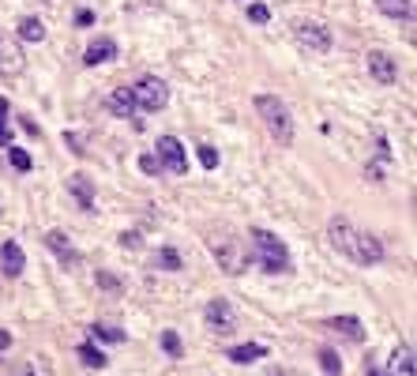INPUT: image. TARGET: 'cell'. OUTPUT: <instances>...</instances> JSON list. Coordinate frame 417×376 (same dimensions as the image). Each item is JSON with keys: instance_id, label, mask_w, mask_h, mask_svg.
Segmentation results:
<instances>
[{"instance_id": "cell-1", "label": "cell", "mask_w": 417, "mask_h": 376, "mask_svg": "<svg viewBox=\"0 0 417 376\" xmlns=\"http://www.w3.org/2000/svg\"><path fill=\"white\" fill-rule=\"evenodd\" d=\"M327 241H331L335 252H342L346 260L361 263V268H372V263L383 260V241L376 234H368V230H357L342 215H335L331 223H327Z\"/></svg>"}, {"instance_id": "cell-2", "label": "cell", "mask_w": 417, "mask_h": 376, "mask_svg": "<svg viewBox=\"0 0 417 376\" xmlns=\"http://www.w3.org/2000/svg\"><path fill=\"white\" fill-rule=\"evenodd\" d=\"M252 106H256L263 128L271 132V139L282 143V147H290V143H293V117H290L286 102H282L278 94H256V98H252Z\"/></svg>"}, {"instance_id": "cell-3", "label": "cell", "mask_w": 417, "mask_h": 376, "mask_svg": "<svg viewBox=\"0 0 417 376\" xmlns=\"http://www.w3.org/2000/svg\"><path fill=\"white\" fill-rule=\"evenodd\" d=\"M252 260L259 263L267 275H282V271H290V252L286 245H282V237H274L271 230H252Z\"/></svg>"}, {"instance_id": "cell-4", "label": "cell", "mask_w": 417, "mask_h": 376, "mask_svg": "<svg viewBox=\"0 0 417 376\" xmlns=\"http://www.w3.org/2000/svg\"><path fill=\"white\" fill-rule=\"evenodd\" d=\"M131 91V102H136V109H143V113H158V109H166L169 102V87L158 80V75H143L136 87H128Z\"/></svg>"}, {"instance_id": "cell-5", "label": "cell", "mask_w": 417, "mask_h": 376, "mask_svg": "<svg viewBox=\"0 0 417 376\" xmlns=\"http://www.w3.org/2000/svg\"><path fill=\"white\" fill-rule=\"evenodd\" d=\"M211 249H214L218 268H222L226 275H245V268H248V249H245V241L222 237V241H211Z\"/></svg>"}, {"instance_id": "cell-6", "label": "cell", "mask_w": 417, "mask_h": 376, "mask_svg": "<svg viewBox=\"0 0 417 376\" xmlns=\"http://www.w3.org/2000/svg\"><path fill=\"white\" fill-rule=\"evenodd\" d=\"M293 42L304 53H327L331 49V30L316 23V19H301V23H293Z\"/></svg>"}, {"instance_id": "cell-7", "label": "cell", "mask_w": 417, "mask_h": 376, "mask_svg": "<svg viewBox=\"0 0 417 376\" xmlns=\"http://www.w3.org/2000/svg\"><path fill=\"white\" fill-rule=\"evenodd\" d=\"M155 158H158V165H162V173H184L188 170V154H184V147H181V139L177 136H162L158 139V147H155Z\"/></svg>"}, {"instance_id": "cell-8", "label": "cell", "mask_w": 417, "mask_h": 376, "mask_svg": "<svg viewBox=\"0 0 417 376\" xmlns=\"http://www.w3.org/2000/svg\"><path fill=\"white\" fill-rule=\"evenodd\" d=\"M23 68H27L23 46H19L12 35H4V30H0V75H4V80H12V75H19Z\"/></svg>"}, {"instance_id": "cell-9", "label": "cell", "mask_w": 417, "mask_h": 376, "mask_svg": "<svg viewBox=\"0 0 417 376\" xmlns=\"http://www.w3.org/2000/svg\"><path fill=\"white\" fill-rule=\"evenodd\" d=\"M203 320H207V327H211L214 335H229L233 324H237V313H233V305H229L226 297H214V301H207Z\"/></svg>"}, {"instance_id": "cell-10", "label": "cell", "mask_w": 417, "mask_h": 376, "mask_svg": "<svg viewBox=\"0 0 417 376\" xmlns=\"http://www.w3.org/2000/svg\"><path fill=\"white\" fill-rule=\"evenodd\" d=\"M27 271V252L19 241H4L0 245V275L4 279H19V275Z\"/></svg>"}, {"instance_id": "cell-11", "label": "cell", "mask_w": 417, "mask_h": 376, "mask_svg": "<svg viewBox=\"0 0 417 376\" xmlns=\"http://www.w3.org/2000/svg\"><path fill=\"white\" fill-rule=\"evenodd\" d=\"M365 61H368V75H372L376 83L391 87L394 80H399V64H394V57H391V53H383V49H372Z\"/></svg>"}, {"instance_id": "cell-12", "label": "cell", "mask_w": 417, "mask_h": 376, "mask_svg": "<svg viewBox=\"0 0 417 376\" xmlns=\"http://www.w3.org/2000/svg\"><path fill=\"white\" fill-rule=\"evenodd\" d=\"M109 61H117V42L113 38H94L91 46H86V53H83V64L86 68H98V64H109Z\"/></svg>"}, {"instance_id": "cell-13", "label": "cell", "mask_w": 417, "mask_h": 376, "mask_svg": "<svg viewBox=\"0 0 417 376\" xmlns=\"http://www.w3.org/2000/svg\"><path fill=\"white\" fill-rule=\"evenodd\" d=\"M41 241H46V249H49V252H57L64 268H72V263H79V252L72 249V241H68V234H64V230H49V234L41 237Z\"/></svg>"}, {"instance_id": "cell-14", "label": "cell", "mask_w": 417, "mask_h": 376, "mask_svg": "<svg viewBox=\"0 0 417 376\" xmlns=\"http://www.w3.org/2000/svg\"><path fill=\"white\" fill-rule=\"evenodd\" d=\"M68 192L79 200L83 211H94V181H91L86 173H72V177H68Z\"/></svg>"}, {"instance_id": "cell-15", "label": "cell", "mask_w": 417, "mask_h": 376, "mask_svg": "<svg viewBox=\"0 0 417 376\" xmlns=\"http://www.w3.org/2000/svg\"><path fill=\"white\" fill-rule=\"evenodd\" d=\"M102 109H105V113H117V117H128V120H131V113H136V102H131V91H128V87H117V91H113V94H109L105 102H102Z\"/></svg>"}, {"instance_id": "cell-16", "label": "cell", "mask_w": 417, "mask_h": 376, "mask_svg": "<svg viewBox=\"0 0 417 376\" xmlns=\"http://www.w3.org/2000/svg\"><path fill=\"white\" fill-rule=\"evenodd\" d=\"M226 358L233 365H252V361L267 358V346H263V342H245V346H229Z\"/></svg>"}, {"instance_id": "cell-17", "label": "cell", "mask_w": 417, "mask_h": 376, "mask_svg": "<svg viewBox=\"0 0 417 376\" xmlns=\"http://www.w3.org/2000/svg\"><path fill=\"white\" fill-rule=\"evenodd\" d=\"M391 376H417L413 372V346H410V342H402V346L391 353Z\"/></svg>"}, {"instance_id": "cell-18", "label": "cell", "mask_w": 417, "mask_h": 376, "mask_svg": "<svg viewBox=\"0 0 417 376\" xmlns=\"http://www.w3.org/2000/svg\"><path fill=\"white\" fill-rule=\"evenodd\" d=\"M15 35L23 42H41V38H46V23H41L38 15H23V19H19V27H15Z\"/></svg>"}, {"instance_id": "cell-19", "label": "cell", "mask_w": 417, "mask_h": 376, "mask_svg": "<svg viewBox=\"0 0 417 376\" xmlns=\"http://www.w3.org/2000/svg\"><path fill=\"white\" fill-rule=\"evenodd\" d=\"M75 353H79V361L86 365V369H105V365H109V358L94 346V342H79V346H75Z\"/></svg>"}, {"instance_id": "cell-20", "label": "cell", "mask_w": 417, "mask_h": 376, "mask_svg": "<svg viewBox=\"0 0 417 376\" xmlns=\"http://www.w3.org/2000/svg\"><path fill=\"white\" fill-rule=\"evenodd\" d=\"M331 327H335V331H342L349 342H361V339H365V327H361V320H357V316H335V320H331Z\"/></svg>"}, {"instance_id": "cell-21", "label": "cell", "mask_w": 417, "mask_h": 376, "mask_svg": "<svg viewBox=\"0 0 417 376\" xmlns=\"http://www.w3.org/2000/svg\"><path fill=\"white\" fill-rule=\"evenodd\" d=\"M372 4H376L383 15H391V19H410V15H413V4H410V0H372Z\"/></svg>"}, {"instance_id": "cell-22", "label": "cell", "mask_w": 417, "mask_h": 376, "mask_svg": "<svg viewBox=\"0 0 417 376\" xmlns=\"http://www.w3.org/2000/svg\"><path fill=\"white\" fill-rule=\"evenodd\" d=\"M155 268L158 271H181V252L177 249H158L155 252Z\"/></svg>"}, {"instance_id": "cell-23", "label": "cell", "mask_w": 417, "mask_h": 376, "mask_svg": "<svg viewBox=\"0 0 417 376\" xmlns=\"http://www.w3.org/2000/svg\"><path fill=\"white\" fill-rule=\"evenodd\" d=\"M320 369H323L327 376H342V361H338V353H335L331 346L320 350Z\"/></svg>"}, {"instance_id": "cell-24", "label": "cell", "mask_w": 417, "mask_h": 376, "mask_svg": "<svg viewBox=\"0 0 417 376\" xmlns=\"http://www.w3.org/2000/svg\"><path fill=\"white\" fill-rule=\"evenodd\" d=\"M91 335H94L98 342H124V331H120V327H105V324H94Z\"/></svg>"}, {"instance_id": "cell-25", "label": "cell", "mask_w": 417, "mask_h": 376, "mask_svg": "<svg viewBox=\"0 0 417 376\" xmlns=\"http://www.w3.org/2000/svg\"><path fill=\"white\" fill-rule=\"evenodd\" d=\"M162 350H166L169 358H181V353H184V346H181V335H177V331H162Z\"/></svg>"}, {"instance_id": "cell-26", "label": "cell", "mask_w": 417, "mask_h": 376, "mask_svg": "<svg viewBox=\"0 0 417 376\" xmlns=\"http://www.w3.org/2000/svg\"><path fill=\"white\" fill-rule=\"evenodd\" d=\"M8 162H12V170H19V173H27L30 165H34V162H30V154L19 151V147H8Z\"/></svg>"}, {"instance_id": "cell-27", "label": "cell", "mask_w": 417, "mask_h": 376, "mask_svg": "<svg viewBox=\"0 0 417 376\" xmlns=\"http://www.w3.org/2000/svg\"><path fill=\"white\" fill-rule=\"evenodd\" d=\"M0 147H12V132H8V102L0 98Z\"/></svg>"}, {"instance_id": "cell-28", "label": "cell", "mask_w": 417, "mask_h": 376, "mask_svg": "<svg viewBox=\"0 0 417 376\" xmlns=\"http://www.w3.org/2000/svg\"><path fill=\"white\" fill-rule=\"evenodd\" d=\"M248 19H252V23H271V8L267 4H248Z\"/></svg>"}, {"instance_id": "cell-29", "label": "cell", "mask_w": 417, "mask_h": 376, "mask_svg": "<svg viewBox=\"0 0 417 376\" xmlns=\"http://www.w3.org/2000/svg\"><path fill=\"white\" fill-rule=\"evenodd\" d=\"M200 162H203V170H214V165H218V151L211 147V143H203V147H200Z\"/></svg>"}, {"instance_id": "cell-30", "label": "cell", "mask_w": 417, "mask_h": 376, "mask_svg": "<svg viewBox=\"0 0 417 376\" xmlns=\"http://www.w3.org/2000/svg\"><path fill=\"white\" fill-rule=\"evenodd\" d=\"M139 170L143 173H162V165H158L155 154H143V158H139Z\"/></svg>"}, {"instance_id": "cell-31", "label": "cell", "mask_w": 417, "mask_h": 376, "mask_svg": "<svg viewBox=\"0 0 417 376\" xmlns=\"http://www.w3.org/2000/svg\"><path fill=\"white\" fill-rule=\"evenodd\" d=\"M94 282H98V286H105V290H117V286H120L109 271H98V279H94Z\"/></svg>"}, {"instance_id": "cell-32", "label": "cell", "mask_w": 417, "mask_h": 376, "mask_svg": "<svg viewBox=\"0 0 417 376\" xmlns=\"http://www.w3.org/2000/svg\"><path fill=\"white\" fill-rule=\"evenodd\" d=\"M120 245H124V249H139V245H143V237H139V234H120Z\"/></svg>"}, {"instance_id": "cell-33", "label": "cell", "mask_w": 417, "mask_h": 376, "mask_svg": "<svg viewBox=\"0 0 417 376\" xmlns=\"http://www.w3.org/2000/svg\"><path fill=\"white\" fill-rule=\"evenodd\" d=\"M8 346H12V331H4V327H0V353H4Z\"/></svg>"}, {"instance_id": "cell-34", "label": "cell", "mask_w": 417, "mask_h": 376, "mask_svg": "<svg viewBox=\"0 0 417 376\" xmlns=\"http://www.w3.org/2000/svg\"><path fill=\"white\" fill-rule=\"evenodd\" d=\"M365 376H383V372L376 369V365H368V372H365Z\"/></svg>"}, {"instance_id": "cell-35", "label": "cell", "mask_w": 417, "mask_h": 376, "mask_svg": "<svg viewBox=\"0 0 417 376\" xmlns=\"http://www.w3.org/2000/svg\"><path fill=\"white\" fill-rule=\"evenodd\" d=\"M23 376H34V372H30V369H27V372H23Z\"/></svg>"}]
</instances>
